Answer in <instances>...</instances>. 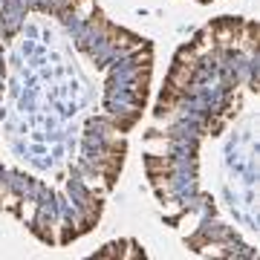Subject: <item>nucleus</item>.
Listing matches in <instances>:
<instances>
[{
	"label": "nucleus",
	"instance_id": "1",
	"mask_svg": "<svg viewBox=\"0 0 260 260\" xmlns=\"http://www.w3.org/2000/svg\"><path fill=\"white\" fill-rule=\"evenodd\" d=\"M121 165H124V150H110L107 156L99 159V174L107 179V185H113V182H116Z\"/></svg>",
	"mask_w": 260,
	"mask_h": 260
},
{
	"label": "nucleus",
	"instance_id": "2",
	"mask_svg": "<svg viewBox=\"0 0 260 260\" xmlns=\"http://www.w3.org/2000/svg\"><path fill=\"white\" fill-rule=\"evenodd\" d=\"M145 165H148V174L150 177H165V174H174L177 171V162L171 156H156V153H150L145 159Z\"/></svg>",
	"mask_w": 260,
	"mask_h": 260
},
{
	"label": "nucleus",
	"instance_id": "3",
	"mask_svg": "<svg viewBox=\"0 0 260 260\" xmlns=\"http://www.w3.org/2000/svg\"><path fill=\"white\" fill-rule=\"evenodd\" d=\"M73 12H75V15H81V18H90V15L95 12V3H93V0H75Z\"/></svg>",
	"mask_w": 260,
	"mask_h": 260
}]
</instances>
